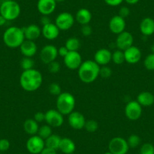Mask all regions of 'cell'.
Listing matches in <instances>:
<instances>
[{"mask_svg": "<svg viewBox=\"0 0 154 154\" xmlns=\"http://www.w3.org/2000/svg\"><path fill=\"white\" fill-rule=\"evenodd\" d=\"M48 69L51 73L55 74L59 72V71L60 70V64L59 62H57V60H54V61L51 62L50 63L48 64Z\"/></svg>", "mask_w": 154, "mask_h": 154, "instance_id": "cell-38", "label": "cell"}, {"mask_svg": "<svg viewBox=\"0 0 154 154\" xmlns=\"http://www.w3.org/2000/svg\"><path fill=\"white\" fill-rule=\"evenodd\" d=\"M85 116L79 111H72L68 115V123L69 126L75 130H81L84 128L85 124Z\"/></svg>", "mask_w": 154, "mask_h": 154, "instance_id": "cell-14", "label": "cell"}, {"mask_svg": "<svg viewBox=\"0 0 154 154\" xmlns=\"http://www.w3.org/2000/svg\"><path fill=\"white\" fill-rule=\"evenodd\" d=\"M58 56V50L54 45H46L42 47L41 49L39 57L42 62L45 64L48 65L51 62L54 61Z\"/></svg>", "mask_w": 154, "mask_h": 154, "instance_id": "cell-10", "label": "cell"}, {"mask_svg": "<svg viewBox=\"0 0 154 154\" xmlns=\"http://www.w3.org/2000/svg\"><path fill=\"white\" fill-rule=\"evenodd\" d=\"M125 61L130 64H134L139 62L141 59L142 54L140 50L137 47L132 45L124 51Z\"/></svg>", "mask_w": 154, "mask_h": 154, "instance_id": "cell-17", "label": "cell"}, {"mask_svg": "<svg viewBox=\"0 0 154 154\" xmlns=\"http://www.w3.org/2000/svg\"><path fill=\"white\" fill-rule=\"evenodd\" d=\"M112 60L115 64L120 65L125 62V54L124 51L117 49L112 53Z\"/></svg>", "mask_w": 154, "mask_h": 154, "instance_id": "cell-30", "label": "cell"}, {"mask_svg": "<svg viewBox=\"0 0 154 154\" xmlns=\"http://www.w3.org/2000/svg\"><path fill=\"white\" fill-rule=\"evenodd\" d=\"M103 154H112V153H111L110 152H109V151H108V152H104V153H103Z\"/></svg>", "mask_w": 154, "mask_h": 154, "instance_id": "cell-51", "label": "cell"}, {"mask_svg": "<svg viewBox=\"0 0 154 154\" xmlns=\"http://www.w3.org/2000/svg\"><path fill=\"white\" fill-rule=\"evenodd\" d=\"M60 140H61V137L60 136L55 134H52L45 140V146L57 150V149H59Z\"/></svg>", "mask_w": 154, "mask_h": 154, "instance_id": "cell-27", "label": "cell"}, {"mask_svg": "<svg viewBox=\"0 0 154 154\" xmlns=\"http://www.w3.org/2000/svg\"><path fill=\"white\" fill-rule=\"evenodd\" d=\"M100 68V66H99L94 60H85L78 69L79 79L82 82L87 84L94 82L99 76Z\"/></svg>", "mask_w": 154, "mask_h": 154, "instance_id": "cell-2", "label": "cell"}, {"mask_svg": "<svg viewBox=\"0 0 154 154\" xmlns=\"http://www.w3.org/2000/svg\"><path fill=\"white\" fill-rule=\"evenodd\" d=\"M45 146V140L37 134L30 136L26 140V149L31 154H40Z\"/></svg>", "mask_w": 154, "mask_h": 154, "instance_id": "cell-9", "label": "cell"}, {"mask_svg": "<svg viewBox=\"0 0 154 154\" xmlns=\"http://www.w3.org/2000/svg\"><path fill=\"white\" fill-rule=\"evenodd\" d=\"M24 33L25 39L35 41L42 35V29L36 24H29L22 27Z\"/></svg>", "mask_w": 154, "mask_h": 154, "instance_id": "cell-20", "label": "cell"}, {"mask_svg": "<svg viewBox=\"0 0 154 154\" xmlns=\"http://www.w3.org/2000/svg\"><path fill=\"white\" fill-rule=\"evenodd\" d=\"M136 100L141 106H150L154 103V95L149 91H142L137 95Z\"/></svg>", "mask_w": 154, "mask_h": 154, "instance_id": "cell-25", "label": "cell"}, {"mask_svg": "<svg viewBox=\"0 0 154 154\" xmlns=\"http://www.w3.org/2000/svg\"><path fill=\"white\" fill-rule=\"evenodd\" d=\"M70 154H74V152H73V153H70Z\"/></svg>", "mask_w": 154, "mask_h": 154, "instance_id": "cell-53", "label": "cell"}, {"mask_svg": "<svg viewBox=\"0 0 154 154\" xmlns=\"http://www.w3.org/2000/svg\"><path fill=\"white\" fill-rule=\"evenodd\" d=\"M112 72L110 67L108 66H101L100 68V74L99 76H101L103 79H109L112 75Z\"/></svg>", "mask_w": 154, "mask_h": 154, "instance_id": "cell-36", "label": "cell"}, {"mask_svg": "<svg viewBox=\"0 0 154 154\" xmlns=\"http://www.w3.org/2000/svg\"><path fill=\"white\" fill-rule=\"evenodd\" d=\"M105 3L109 6H118V5H121L122 2H124V0H103Z\"/></svg>", "mask_w": 154, "mask_h": 154, "instance_id": "cell-43", "label": "cell"}, {"mask_svg": "<svg viewBox=\"0 0 154 154\" xmlns=\"http://www.w3.org/2000/svg\"><path fill=\"white\" fill-rule=\"evenodd\" d=\"M20 6L15 0L4 1L0 5V14L8 20H16L20 16Z\"/></svg>", "mask_w": 154, "mask_h": 154, "instance_id": "cell-5", "label": "cell"}, {"mask_svg": "<svg viewBox=\"0 0 154 154\" xmlns=\"http://www.w3.org/2000/svg\"><path fill=\"white\" fill-rule=\"evenodd\" d=\"M65 46L69 51H78L81 47L80 40L76 37H70L66 39Z\"/></svg>", "mask_w": 154, "mask_h": 154, "instance_id": "cell-28", "label": "cell"}, {"mask_svg": "<svg viewBox=\"0 0 154 154\" xmlns=\"http://www.w3.org/2000/svg\"><path fill=\"white\" fill-rule=\"evenodd\" d=\"M43 81L42 74L38 69L23 70L20 76V85L24 91L32 92L40 88Z\"/></svg>", "mask_w": 154, "mask_h": 154, "instance_id": "cell-1", "label": "cell"}, {"mask_svg": "<svg viewBox=\"0 0 154 154\" xmlns=\"http://www.w3.org/2000/svg\"><path fill=\"white\" fill-rule=\"evenodd\" d=\"M143 65H144L145 68L147 70L153 71L154 70V54L151 53V54H148L144 59L143 61Z\"/></svg>", "mask_w": 154, "mask_h": 154, "instance_id": "cell-34", "label": "cell"}, {"mask_svg": "<svg viewBox=\"0 0 154 154\" xmlns=\"http://www.w3.org/2000/svg\"><path fill=\"white\" fill-rule=\"evenodd\" d=\"M127 4L128 5H135L137 2L140 1V0H124Z\"/></svg>", "mask_w": 154, "mask_h": 154, "instance_id": "cell-47", "label": "cell"}, {"mask_svg": "<svg viewBox=\"0 0 154 154\" xmlns=\"http://www.w3.org/2000/svg\"><path fill=\"white\" fill-rule=\"evenodd\" d=\"M40 154H57V150L54 149H51V148L47 147V146H45V148L42 149Z\"/></svg>", "mask_w": 154, "mask_h": 154, "instance_id": "cell-45", "label": "cell"}, {"mask_svg": "<svg viewBox=\"0 0 154 154\" xmlns=\"http://www.w3.org/2000/svg\"><path fill=\"white\" fill-rule=\"evenodd\" d=\"M75 106V97L69 92H61L57 97L56 107L63 116H68L74 111Z\"/></svg>", "mask_w": 154, "mask_h": 154, "instance_id": "cell-4", "label": "cell"}, {"mask_svg": "<svg viewBox=\"0 0 154 154\" xmlns=\"http://www.w3.org/2000/svg\"><path fill=\"white\" fill-rule=\"evenodd\" d=\"M140 154H154V146L150 143H145L141 146Z\"/></svg>", "mask_w": 154, "mask_h": 154, "instance_id": "cell-37", "label": "cell"}, {"mask_svg": "<svg viewBox=\"0 0 154 154\" xmlns=\"http://www.w3.org/2000/svg\"><path fill=\"white\" fill-rule=\"evenodd\" d=\"M52 134V127H51L50 125L46 124V125H43L38 128L37 135L42 137L43 140H45V139L48 138Z\"/></svg>", "mask_w": 154, "mask_h": 154, "instance_id": "cell-29", "label": "cell"}, {"mask_svg": "<svg viewBox=\"0 0 154 154\" xmlns=\"http://www.w3.org/2000/svg\"><path fill=\"white\" fill-rule=\"evenodd\" d=\"M109 152L112 154H126L129 149L127 140L122 137H115L109 141Z\"/></svg>", "mask_w": 154, "mask_h": 154, "instance_id": "cell-6", "label": "cell"}, {"mask_svg": "<svg viewBox=\"0 0 154 154\" xmlns=\"http://www.w3.org/2000/svg\"><path fill=\"white\" fill-rule=\"evenodd\" d=\"M20 51L24 57H32L37 52V45L34 41L25 39L20 47Z\"/></svg>", "mask_w": 154, "mask_h": 154, "instance_id": "cell-19", "label": "cell"}, {"mask_svg": "<svg viewBox=\"0 0 154 154\" xmlns=\"http://www.w3.org/2000/svg\"><path fill=\"white\" fill-rule=\"evenodd\" d=\"M59 149L64 154L73 153L75 150V144L69 137H61Z\"/></svg>", "mask_w": 154, "mask_h": 154, "instance_id": "cell-24", "label": "cell"}, {"mask_svg": "<svg viewBox=\"0 0 154 154\" xmlns=\"http://www.w3.org/2000/svg\"><path fill=\"white\" fill-rule=\"evenodd\" d=\"M45 122L52 128H58L63 124L64 118L57 109H51L45 112Z\"/></svg>", "mask_w": 154, "mask_h": 154, "instance_id": "cell-8", "label": "cell"}, {"mask_svg": "<svg viewBox=\"0 0 154 154\" xmlns=\"http://www.w3.org/2000/svg\"><path fill=\"white\" fill-rule=\"evenodd\" d=\"M3 42L10 48H17L21 45L25 40L23 29L18 26H10L4 32Z\"/></svg>", "mask_w": 154, "mask_h": 154, "instance_id": "cell-3", "label": "cell"}, {"mask_svg": "<svg viewBox=\"0 0 154 154\" xmlns=\"http://www.w3.org/2000/svg\"><path fill=\"white\" fill-rule=\"evenodd\" d=\"M23 129L25 132L29 135H35L38 133L39 126L38 123L34 119H27L23 122Z\"/></svg>", "mask_w": 154, "mask_h": 154, "instance_id": "cell-26", "label": "cell"}, {"mask_svg": "<svg viewBox=\"0 0 154 154\" xmlns=\"http://www.w3.org/2000/svg\"><path fill=\"white\" fill-rule=\"evenodd\" d=\"M84 128L89 133H94L98 128V123L97 121L94 120V119H88V120L85 121V126Z\"/></svg>", "mask_w": 154, "mask_h": 154, "instance_id": "cell-32", "label": "cell"}, {"mask_svg": "<svg viewBox=\"0 0 154 154\" xmlns=\"http://www.w3.org/2000/svg\"><path fill=\"white\" fill-rule=\"evenodd\" d=\"M10 146H11V143L8 139H0V152H5L8 150Z\"/></svg>", "mask_w": 154, "mask_h": 154, "instance_id": "cell-39", "label": "cell"}, {"mask_svg": "<svg viewBox=\"0 0 154 154\" xmlns=\"http://www.w3.org/2000/svg\"><path fill=\"white\" fill-rule=\"evenodd\" d=\"M6 21H7L6 19L0 14V26H4V25L5 24V23H6Z\"/></svg>", "mask_w": 154, "mask_h": 154, "instance_id": "cell-48", "label": "cell"}, {"mask_svg": "<svg viewBox=\"0 0 154 154\" xmlns=\"http://www.w3.org/2000/svg\"><path fill=\"white\" fill-rule=\"evenodd\" d=\"M60 29H58L55 23L52 22L48 23L46 25L42 26V35L48 40H54L59 36L60 34Z\"/></svg>", "mask_w": 154, "mask_h": 154, "instance_id": "cell-21", "label": "cell"}, {"mask_svg": "<svg viewBox=\"0 0 154 154\" xmlns=\"http://www.w3.org/2000/svg\"><path fill=\"white\" fill-rule=\"evenodd\" d=\"M126 27V23H125V19L122 18V17L117 14V15L113 16L111 17L109 22V30L112 33L116 35H119V33L125 31Z\"/></svg>", "mask_w": 154, "mask_h": 154, "instance_id": "cell-15", "label": "cell"}, {"mask_svg": "<svg viewBox=\"0 0 154 154\" xmlns=\"http://www.w3.org/2000/svg\"><path fill=\"white\" fill-rule=\"evenodd\" d=\"M125 114L129 120H137L142 115V106L137 100H131L125 105Z\"/></svg>", "mask_w": 154, "mask_h": 154, "instance_id": "cell-11", "label": "cell"}, {"mask_svg": "<svg viewBox=\"0 0 154 154\" xmlns=\"http://www.w3.org/2000/svg\"><path fill=\"white\" fill-rule=\"evenodd\" d=\"M57 2L54 0H38L37 10L42 15H50L55 10Z\"/></svg>", "mask_w": 154, "mask_h": 154, "instance_id": "cell-16", "label": "cell"}, {"mask_svg": "<svg viewBox=\"0 0 154 154\" xmlns=\"http://www.w3.org/2000/svg\"><path fill=\"white\" fill-rule=\"evenodd\" d=\"M48 92L50 93V94L54 96H58L61 91V87L59 84H57V82H52L48 86Z\"/></svg>", "mask_w": 154, "mask_h": 154, "instance_id": "cell-35", "label": "cell"}, {"mask_svg": "<svg viewBox=\"0 0 154 154\" xmlns=\"http://www.w3.org/2000/svg\"><path fill=\"white\" fill-rule=\"evenodd\" d=\"M80 31L82 35H84V36H90V35L92 34V27H91L89 24L82 25V26H81Z\"/></svg>", "mask_w": 154, "mask_h": 154, "instance_id": "cell-40", "label": "cell"}, {"mask_svg": "<svg viewBox=\"0 0 154 154\" xmlns=\"http://www.w3.org/2000/svg\"><path fill=\"white\" fill-rule=\"evenodd\" d=\"M127 142H128L129 148H136L140 144L141 140H140V137L137 134H133L128 137Z\"/></svg>", "mask_w": 154, "mask_h": 154, "instance_id": "cell-33", "label": "cell"}, {"mask_svg": "<svg viewBox=\"0 0 154 154\" xmlns=\"http://www.w3.org/2000/svg\"><path fill=\"white\" fill-rule=\"evenodd\" d=\"M40 22H41V23L42 24V26L48 24V23H51V19H50L49 17L47 15H42V17H41V19H40Z\"/></svg>", "mask_w": 154, "mask_h": 154, "instance_id": "cell-46", "label": "cell"}, {"mask_svg": "<svg viewBox=\"0 0 154 154\" xmlns=\"http://www.w3.org/2000/svg\"><path fill=\"white\" fill-rule=\"evenodd\" d=\"M45 112L38 111V112H36L35 113L33 119L38 123V122H42L45 121Z\"/></svg>", "mask_w": 154, "mask_h": 154, "instance_id": "cell-42", "label": "cell"}, {"mask_svg": "<svg viewBox=\"0 0 154 154\" xmlns=\"http://www.w3.org/2000/svg\"><path fill=\"white\" fill-rule=\"evenodd\" d=\"M150 51H151V52L153 53V54H154V44H152V45H151V47H150Z\"/></svg>", "mask_w": 154, "mask_h": 154, "instance_id": "cell-49", "label": "cell"}, {"mask_svg": "<svg viewBox=\"0 0 154 154\" xmlns=\"http://www.w3.org/2000/svg\"><path fill=\"white\" fill-rule=\"evenodd\" d=\"M130 14V9L127 6H122L121 7L119 11V15L122 17V18L125 19L128 17Z\"/></svg>", "mask_w": 154, "mask_h": 154, "instance_id": "cell-41", "label": "cell"}, {"mask_svg": "<svg viewBox=\"0 0 154 154\" xmlns=\"http://www.w3.org/2000/svg\"><path fill=\"white\" fill-rule=\"evenodd\" d=\"M4 1H11V0H4Z\"/></svg>", "mask_w": 154, "mask_h": 154, "instance_id": "cell-52", "label": "cell"}, {"mask_svg": "<svg viewBox=\"0 0 154 154\" xmlns=\"http://www.w3.org/2000/svg\"><path fill=\"white\" fill-rule=\"evenodd\" d=\"M134 42V37L132 34L128 31H123L117 35L116 39V45L118 49L125 51L129 47L132 46Z\"/></svg>", "mask_w": 154, "mask_h": 154, "instance_id": "cell-13", "label": "cell"}, {"mask_svg": "<svg viewBox=\"0 0 154 154\" xmlns=\"http://www.w3.org/2000/svg\"><path fill=\"white\" fill-rule=\"evenodd\" d=\"M140 31L145 36H149L154 33V20L146 17L140 23Z\"/></svg>", "mask_w": 154, "mask_h": 154, "instance_id": "cell-23", "label": "cell"}, {"mask_svg": "<svg viewBox=\"0 0 154 154\" xmlns=\"http://www.w3.org/2000/svg\"><path fill=\"white\" fill-rule=\"evenodd\" d=\"M92 19L91 12L85 8H82L77 11L75 16V20H76L80 25L89 24Z\"/></svg>", "mask_w": 154, "mask_h": 154, "instance_id": "cell-22", "label": "cell"}, {"mask_svg": "<svg viewBox=\"0 0 154 154\" xmlns=\"http://www.w3.org/2000/svg\"><path fill=\"white\" fill-rule=\"evenodd\" d=\"M112 60V52L107 48H100L95 52L94 60L99 66H106Z\"/></svg>", "mask_w": 154, "mask_h": 154, "instance_id": "cell-18", "label": "cell"}, {"mask_svg": "<svg viewBox=\"0 0 154 154\" xmlns=\"http://www.w3.org/2000/svg\"><path fill=\"white\" fill-rule=\"evenodd\" d=\"M54 1H55V2H57V3H60V2H64L65 0H54Z\"/></svg>", "mask_w": 154, "mask_h": 154, "instance_id": "cell-50", "label": "cell"}, {"mask_svg": "<svg viewBox=\"0 0 154 154\" xmlns=\"http://www.w3.org/2000/svg\"><path fill=\"white\" fill-rule=\"evenodd\" d=\"M57 50H58V55H60L62 57H64L69 53V50L66 48V47L65 45L60 46V48H57Z\"/></svg>", "mask_w": 154, "mask_h": 154, "instance_id": "cell-44", "label": "cell"}, {"mask_svg": "<svg viewBox=\"0 0 154 154\" xmlns=\"http://www.w3.org/2000/svg\"><path fill=\"white\" fill-rule=\"evenodd\" d=\"M82 58L79 51H69L63 57V63L65 66L69 69H78L82 63Z\"/></svg>", "mask_w": 154, "mask_h": 154, "instance_id": "cell-12", "label": "cell"}, {"mask_svg": "<svg viewBox=\"0 0 154 154\" xmlns=\"http://www.w3.org/2000/svg\"><path fill=\"white\" fill-rule=\"evenodd\" d=\"M75 17L69 12H61L56 17L54 23L60 31L69 30L75 23Z\"/></svg>", "mask_w": 154, "mask_h": 154, "instance_id": "cell-7", "label": "cell"}, {"mask_svg": "<svg viewBox=\"0 0 154 154\" xmlns=\"http://www.w3.org/2000/svg\"><path fill=\"white\" fill-rule=\"evenodd\" d=\"M20 67L23 70H28V69H33V66L35 65V62L32 60V57H24L23 58H22V60H20Z\"/></svg>", "mask_w": 154, "mask_h": 154, "instance_id": "cell-31", "label": "cell"}]
</instances>
